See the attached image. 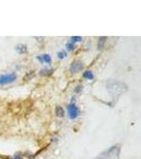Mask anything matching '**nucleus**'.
<instances>
[{"label": "nucleus", "instance_id": "obj_1", "mask_svg": "<svg viewBox=\"0 0 141 159\" xmlns=\"http://www.w3.org/2000/svg\"><path fill=\"white\" fill-rule=\"evenodd\" d=\"M17 79L16 73H7V74H1L0 75V85H7V84L13 83Z\"/></svg>", "mask_w": 141, "mask_h": 159}, {"label": "nucleus", "instance_id": "obj_2", "mask_svg": "<svg viewBox=\"0 0 141 159\" xmlns=\"http://www.w3.org/2000/svg\"><path fill=\"white\" fill-rule=\"evenodd\" d=\"M83 68H84L83 61L80 60H75L71 63L70 67H69V70H70L71 73H78V72H80Z\"/></svg>", "mask_w": 141, "mask_h": 159}, {"label": "nucleus", "instance_id": "obj_3", "mask_svg": "<svg viewBox=\"0 0 141 159\" xmlns=\"http://www.w3.org/2000/svg\"><path fill=\"white\" fill-rule=\"evenodd\" d=\"M67 110H68V115H69V118H70L71 120H74V119H76L79 116V108H78V106H76L74 103H71V104H69L68 105V107H67Z\"/></svg>", "mask_w": 141, "mask_h": 159}, {"label": "nucleus", "instance_id": "obj_4", "mask_svg": "<svg viewBox=\"0 0 141 159\" xmlns=\"http://www.w3.org/2000/svg\"><path fill=\"white\" fill-rule=\"evenodd\" d=\"M37 60L40 61V63H46V64H51L52 61V58L49 54H43L37 56Z\"/></svg>", "mask_w": 141, "mask_h": 159}, {"label": "nucleus", "instance_id": "obj_5", "mask_svg": "<svg viewBox=\"0 0 141 159\" xmlns=\"http://www.w3.org/2000/svg\"><path fill=\"white\" fill-rule=\"evenodd\" d=\"M55 115H56V117H58V118L64 117V115H65V109H64L61 106H56Z\"/></svg>", "mask_w": 141, "mask_h": 159}, {"label": "nucleus", "instance_id": "obj_6", "mask_svg": "<svg viewBox=\"0 0 141 159\" xmlns=\"http://www.w3.org/2000/svg\"><path fill=\"white\" fill-rule=\"evenodd\" d=\"M16 51L19 53V54H24V53L27 52V46L25 45H18L16 47Z\"/></svg>", "mask_w": 141, "mask_h": 159}, {"label": "nucleus", "instance_id": "obj_7", "mask_svg": "<svg viewBox=\"0 0 141 159\" xmlns=\"http://www.w3.org/2000/svg\"><path fill=\"white\" fill-rule=\"evenodd\" d=\"M83 78L84 79H86V80H93V73H92V71H89V70H87L85 71V72L83 73Z\"/></svg>", "mask_w": 141, "mask_h": 159}, {"label": "nucleus", "instance_id": "obj_8", "mask_svg": "<svg viewBox=\"0 0 141 159\" xmlns=\"http://www.w3.org/2000/svg\"><path fill=\"white\" fill-rule=\"evenodd\" d=\"M105 42H106V37H100L99 38V42H98V49L99 50L103 49Z\"/></svg>", "mask_w": 141, "mask_h": 159}, {"label": "nucleus", "instance_id": "obj_9", "mask_svg": "<svg viewBox=\"0 0 141 159\" xmlns=\"http://www.w3.org/2000/svg\"><path fill=\"white\" fill-rule=\"evenodd\" d=\"M53 69H48V68H46V69H43V70H40L39 72H40V75H49V74H51L53 72Z\"/></svg>", "mask_w": 141, "mask_h": 159}, {"label": "nucleus", "instance_id": "obj_10", "mask_svg": "<svg viewBox=\"0 0 141 159\" xmlns=\"http://www.w3.org/2000/svg\"><path fill=\"white\" fill-rule=\"evenodd\" d=\"M66 56H67V52H66L65 50H61L57 53V57L60 58V60H63V58H65Z\"/></svg>", "mask_w": 141, "mask_h": 159}, {"label": "nucleus", "instance_id": "obj_11", "mask_svg": "<svg viewBox=\"0 0 141 159\" xmlns=\"http://www.w3.org/2000/svg\"><path fill=\"white\" fill-rule=\"evenodd\" d=\"M34 75H35L34 71H30V72H28L27 75L25 76V81H28V80H31L32 78H34Z\"/></svg>", "mask_w": 141, "mask_h": 159}, {"label": "nucleus", "instance_id": "obj_12", "mask_svg": "<svg viewBox=\"0 0 141 159\" xmlns=\"http://www.w3.org/2000/svg\"><path fill=\"white\" fill-rule=\"evenodd\" d=\"M78 42H82V37L81 36H72L71 37V42L70 43H78Z\"/></svg>", "mask_w": 141, "mask_h": 159}, {"label": "nucleus", "instance_id": "obj_13", "mask_svg": "<svg viewBox=\"0 0 141 159\" xmlns=\"http://www.w3.org/2000/svg\"><path fill=\"white\" fill-rule=\"evenodd\" d=\"M66 47H67V49L69 51H73L74 49H75V45L72 43H68L67 45H66Z\"/></svg>", "mask_w": 141, "mask_h": 159}, {"label": "nucleus", "instance_id": "obj_14", "mask_svg": "<svg viewBox=\"0 0 141 159\" xmlns=\"http://www.w3.org/2000/svg\"><path fill=\"white\" fill-rule=\"evenodd\" d=\"M11 159H22V155L21 154H16L14 157H12Z\"/></svg>", "mask_w": 141, "mask_h": 159}, {"label": "nucleus", "instance_id": "obj_15", "mask_svg": "<svg viewBox=\"0 0 141 159\" xmlns=\"http://www.w3.org/2000/svg\"><path fill=\"white\" fill-rule=\"evenodd\" d=\"M82 90H83V86H82V85H79L75 88V92H81Z\"/></svg>", "mask_w": 141, "mask_h": 159}]
</instances>
